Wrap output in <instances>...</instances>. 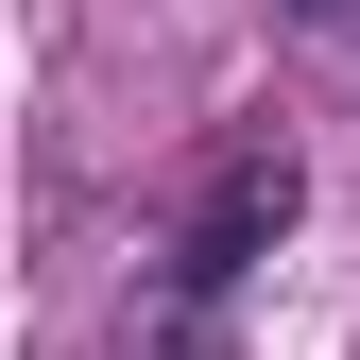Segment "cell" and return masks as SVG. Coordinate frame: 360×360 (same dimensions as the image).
Returning <instances> with one entry per match:
<instances>
[{
    "instance_id": "1",
    "label": "cell",
    "mask_w": 360,
    "mask_h": 360,
    "mask_svg": "<svg viewBox=\"0 0 360 360\" xmlns=\"http://www.w3.org/2000/svg\"><path fill=\"white\" fill-rule=\"evenodd\" d=\"M292 189H309L292 155H240V172H223V189H206V223H189V240H172V292L138 309V326H155V343H189V309H206L223 275H257V257H275V223H292Z\"/></svg>"
},
{
    "instance_id": "2",
    "label": "cell",
    "mask_w": 360,
    "mask_h": 360,
    "mask_svg": "<svg viewBox=\"0 0 360 360\" xmlns=\"http://www.w3.org/2000/svg\"><path fill=\"white\" fill-rule=\"evenodd\" d=\"M275 18H360V0H275Z\"/></svg>"
}]
</instances>
